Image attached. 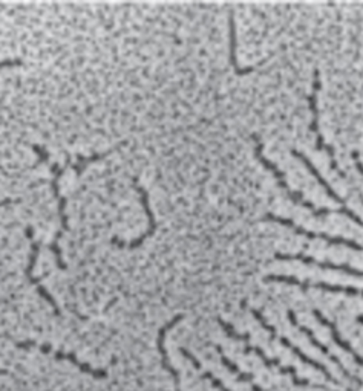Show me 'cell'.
I'll return each mask as SVG.
<instances>
[{
	"label": "cell",
	"mask_w": 363,
	"mask_h": 391,
	"mask_svg": "<svg viewBox=\"0 0 363 391\" xmlns=\"http://www.w3.org/2000/svg\"><path fill=\"white\" fill-rule=\"evenodd\" d=\"M15 200H13L11 198H6V199H2L0 200V208H3V207H6V205H11V203H14Z\"/></svg>",
	"instance_id": "ac0fdd59"
},
{
	"label": "cell",
	"mask_w": 363,
	"mask_h": 391,
	"mask_svg": "<svg viewBox=\"0 0 363 391\" xmlns=\"http://www.w3.org/2000/svg\"><path fill=\"white\" fill-rule=\"evenodd\" d=\"M17 347L19 348H38L40 352L48 353V355H52L55 360H62V361H69L71 364H74L80 371H83L86 374H91L92 378L95 379H104L108 376L106 370H97L92 369L91 365H87L86 362L78 361V357L74 353H66V352H62V350H54L51 346H46V344H37L34 341H23V342H17Z\"/></svg>",
	"instance_id": "277c9868"
},
{
	"label": "cell",
	"mask_w": 363,
	"mask_h": 391,
	"mask_svg": "<svg viewBox=\"0 0 363 391\" xmlns=\"http://www.w3.org/2000/svg\"><path fill=\"white\" fill-rule=\"evenodd\" d=\"M256 158L259 159L261 164L265 167V168H269L271 173L274 175V177H276V181L278 184L280 185V189H284L285 193L288 194V198L292 199L294 203H297V205H301L302 208H306L308 211H311L313 216H316L318 213V208L313 205L311 202L308 200H305L304 196L299 193V191H293L292 189H290L288 184L285 182V175H284V171H280V168L276 165V164H273V162L267 158V156H264V145L257 142L256 145Z\"/></svg>",
	"instance_id": "5b68a950"
},
{
	"label": "cell",
	"mask_w": 363,
	"mask_h": 391,
	"mask_svg": "<svg viewBox=\"0 0 363 391\" xmlns=\"http://www.w3.org/2000/svg\"><path fill=\"white\" fill-rule=\"evenodd\" d=\"M25 233H27V239H28V240H29V243H31L29 263H28L27 272H25V275H27V280H28L31 284H34L36 289H37V293H38V295L42 297L45 301H48V303H50V306L52 307V311H54V313H55V315L60 316V315H62V311H60V307H59V304H57V301H55V300H54V297L51 295V293L45 289L43 284L40 283V279H36V276H34V269H36L37 260H38V254H40V244L34 242V230H32L31 226H28L27 230H25Z\"/></svg>",
	"instance_id": "7a4b0ae2"
},
{
	"label": "cell",
	"mask_w": 363,
	"mask_h": 391,
	"mask_svg": "<svg viewBox=\"0 0 363 391\" xmlns=\"http://www.w3.org/2000/svg\"><path fill=\"white\" fill-rule=\"evenodd\" d=\"M287 316H288L290 323H292V324L294 325V327H297V329H299V330H301L302 333H305V335H306V337H308L310 342H311V344H313L314 347H316L318 350H320V352H322V353H324V355H325V356L328 357V360H329V361H333L334 364H337L339 367H341V370H342V371H343V373L346 374V376H350V374H348V371H346V370H345V367H343V365L341 364V361H339L336 356H333V355H332V352H329V350H328V347H327V346H324V344H322V342H320V341H319V339H318L316 337H314V333H313V332H311V330H310L308 327H305V325H301L299 323H297V320H296V315H294V312H293V311H288V312H287Z\"/></svg>",
	"instance_id": "7c38bea8"
},
{
	"label": "cell",
	"mask_w": 363,
	"mask_h": 391,
	"mask_svg": "<svg viewBox=\"0 0 363 391\" xmlns=\"http://www.w3.org/2000/svg\"><path fill=\"white\" fill-rule=\"evenodd\" d=\"M201 376H203L204 379H208V381H211V382H212V385H213L215 388L221 390V391H230L229 388H225V387H224V384H222V382H221L220 379H218V378H215V376H213V374H212L211 371H206L204 374H201Z\"/></svg>",
	"instance_id": "9a60e30c"
},
{
	"label": "cell",
	"mask_w": 363,
	"mask_h": 391,
	"mask_svg": "<svg viewBox=\"0 0 363 391\" xmlns=\"http://www.w3.org/2000/svg\"><path fill=\"white\" fill-rule=\"evenodd\" d=\"M23 61L20 59H8V60H2L0 61V69H5V68H15V66H20Z\"/></svg>",
	"instance_id": "2e32d148"
},
{
	"label": "cell",
	"mask_w": 363,
	"mask_h": 391,
	"mask_svg": "<svg viewBox=\"0 0 363 391\" xmlns=\"http://www.w3.org/2000/svg\"><path fill=\"white\" fill-rule=\"evenodd\" d=\"M118 149V147H115V149H112V150H108V152H104V153H97V154H92V156L90 158H80L77 164H71V162H68L66 165H63L60 167L59 164H54L51 167L52 170V173H54V177H52V181H51V186H52V193L55 196V199H57V203H59V217H60V231L55 234V237L54 240L51 242L50 244V249L52 251V254L55 257V263H57L59 269H62V271H66V263H64V260H63V256H62V249L59 246V242L62 239V235L69 231V219H68V214H66V198L64 196H62L60 193V177L64 175V171H66L68 168H74L76 171H83L87 165L92 164V162H97V161H101L104 159L106 156H109V154L112 152H115Z\"/></svg>",
	"instance_id": "6da1fadb"
},
{
	"label": "cell",
	"mask_w": 363,
	"mask_h": 391,
	"mask_svg": "<svg viewBox=\"0 0 363 391\" xmlns=\"http://www.w3.org/2000/svg\"><path fill=\"white\" fill-rule=\"evenodd\" d=\"M265 220H273V222H278L280 225H285L288 228H292V230H294L297 234L305 235V237H308V239H322V240H325L329 244H339V246H346V248H350V249L363 252L362 244L356 243L354 240L343 239V237H334V235H329V234H325V233L308 231V230H305V228L296 225L292 219H285V217L274 216V214H267V216H265Z\"/></svg>",
	"instance_id": "8992f818"
},
{
	"label": "cell",
	"mask_w": 363,
	"mask_h": 391,
	"mask_svg": "<svg viewBox=\"0 0 363 391\" xmlns=\"http://www.w3.org/2000/svg\"><path fill=\"white\" fill-rule=\"evenodd\" d=\"M278 260H297V262H302L306 265H313V266H318V267H324L328 269V271H337V272H343L346 275H351V276H359L362 279L363 276V271H359V269H354L353 266L348 265H334V263H329V262H319V260L308 257V256H304V254H276Z\"/></svg>",
	"instance_id": "ba28073f"
},
{
	"label": "cell",
	"mask_w": 363,
	"mask_h": 391,
	"mask_svg": "<svg viewBox=\"0 0 363 391\" xmlns=\"http://www.w3.org/2000/svg\"><path fill=\"white\" fill-rule=\"evenodd\" d=\"M313 315L318 318V321L320 323V324H324V325H327V327L329 329V332H332V337H333V339H334V342L336 344L341 347L342 350H345L346 353H350L351 356H353V360L356 361L359 365H362L363 367V357L362 356H359L357 355V352L356 350H354L348 342H346L345 339H342V337H341V333H339V330H337V327H336V324L334 323H332L328 320V318H325L324 315H322L319 311H313Z\"/></svg>",
	"instance_id": "30bf717a"
},
{
	"label": "cell",
	"mask_w": 363,
	"mask_h": 391,
	"mask_svg": "<svg viewBox=\"0 0 363 391\" xmlns=\"http://www.w3.org/2000/svg\"><path fill=\"white\" fill-rule=\"evenodd\" d=\"M181 320H183V315H176V316L172 318L171 321L166 323V324L163 325V327L159 329V332H158V341H157V342H158V350H159V353H161V362H163L164 369L172 374L176 385L180 384V373H178V370H176L175 367L171 364V361H169V356H167L166 347H164V339H166V333H167L169 330H171L175 324H178Z\"/></svg>",
	"instance_id": "9c48e42d"
},
{
	"label": "cell",
	"mask_w": 363,
	"mask_h": 391,
	"mask_svg": "<svg viewBox=\"0 0 363 391\" xmlns=\"http://www.w3.org/2000/svg\"><path fill=\"white\" fill-rule=\"evenodd\" d=\"M292 154H293V156H294V158H297V159H299V161L302 162V164H304V165H305L306 168H308V171H310V173H311V175H313L314 177H316V179H318V181H319V184H320L322 186H324V189H325V191H327V194L329 196V198H332L333 200H336L337 203H341V205H342V207H345V199H342V198H341V196H339V194H337V193H336V191L333 190V186L328 184V181H325V179H324V176H322V175H320V171H319V170L316 168V165H314V164H313V162H311V161H310L308 158H306L304 153L297 152V150H292Z\"/></svg>",
	"instance_id": "8fae6325"
},
{
	"label": "cell",
	"mask_w": 363,
	"mask_h": 391,
	"mask_svg": "<svg viewBox=\"0 0 363 391\" xmlns=\"http://www.w3.org/2000/svg\"><path fill=\"white\" fill-rule=\"evenodd\" d=\"M267 283L278 281V283H287V284H294V286H299L301 289H322L327 292H336V293H348L353 297H363V289H357L353 286H342V284H329L324 281H310V280H299L296 276L292 275H269L265 279Z\"/></svg>",
	"instance_id": "3957f363"
},
{
	"label": "cell",
	"mask_w": 363,
	"mask_h": 391,
	"mask_svg": "<svg viewBox=\"0 0 363 391\" xmlns=\"http://www.w3.org/2000/svg\"><path fill=\"white\" fill-rule=\"evenodd\" d=\"M353 158H354V162H356L357 170L363 175V164H362L360 159H359V153H357V152H354V153H353Z\"/></svg>",
	"instance_id": "e0dca14e"
},
{
	"label": "cell",
	"mask_w": 363,
	"mask_h": 391,
	"mask_svg": "<svg viewBox=\"0 0 363 391\" xmlns=\"http://www.w3.org/2000/svg\"><path fill=\"white\" fill-rule=\"evenodd\" d=\"M229 28H230V61H232V66L235 69V72L238 75H247V73H252L256 66H250L242 69L238 60H236V49H238V37H236V22H235V13H230L229 14Z\"/></svg>",
	"instance_id": "4fadbf2b"
},
{
	"label": "cell",
	"mask_w": 363,
	"mask_h": 391,
	"mask_svg": "<svg viewBox=\"0 0 363 391\" xmlns=\"http://www.w3.org/2000/svg\"><path fill=\"white\" fill-rule=\"evenodd\" d=\"M357 321H359L360 324H363V315H360V316L357 318Z\"/></svg>",
	"instance_id": "d6986e66"
},
{
	"label": "cell",
	"mask_w": 363,
	"mask_h": 391,
	"mask_svg": "<svg viewBox=\"0 0 363 391\" xmlns=\"http://www.w3.org/2000/svg\"><path fill=\"white\" fill-rule=\"evenodd\" d=\"M278 339L280 341V344H282V346H285L288 350H292V352H293L297 357H299V360H301L304 364H306V365H311L313 369H316V370L322 371V373H324L325 376H327V379H329V381H336V379L332 376V373L328 371V369H327V367H325L324 364H320V362H318V361L311 360L310 356H306V355L302 352L301 348H297V347L293 344L292 341H288V339H287V338H284V337H278Z\"/></svg>",
	"instance_id": "5bb4252c"
},
{
	"label": "cell",
	"mask_w": 363,
	"mask_h": 391,
	"mask_svg": "<svg viewBox=\"0 0 363 391\" xmlns=\"http://www.w3.org/2000/svg\"><path fill=\"white\" fill-rule=\"evenodd\" d=\"M134 189H135V191L140 194V200H141V205H143V209H144V213H146V216H148V222H149V226H148V230H146V233H144L143 235H140L138 239L136 240H132V242H129V243H126V242H121V240H118L117 237H112L111 239V243L112 244H117L118 248H127V249H135V248H138L140 244L146 240V239H149L150 235H153V233H155V230H157V222H155V217H153V213H152V208H150V205H149V194H148V191L143 189V186L135 181L134 179Z\"/></svg>",
	"instance_id": "52a82bcc"
},
{
	"label": "cell",
	"mask_w": 363,
	"mask_h": 391,
	"mask_svg": "<svg viewBox=\"0 0 363 391\" xmlns=\"http://www.w3.org/2000/svg\"><path fill=\"white\" fill-rule=\"evenodd\" d=\"M362 203H363V199H362Z\"/></svg>",
	"instance_id": "ffe728a7"
}]
</instances>
